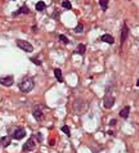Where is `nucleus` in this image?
Masks as SVG:
<instances>
[{
	"instance_id": "obj_1",
	"label": "nucleus",
	"mask_w": 139,
	"mask_h": 153,
	"mask_svg": "<svg viewBox=\"0 0 139 153\" xmlns=\"http://www.w3.org/2000/svg\"><path fill=\"white\" fill-rule=\"evenodd\" d=\"M34 80L32 79H30V77H26L22 80V82L19 84V90L21 91H23V93H28L34 89Z\"/></svg>"
},
{
	"instance_id": "obj_2",
	"label": "nucleus",
	"mask_w": 139,
	"mask_h": 153,
	"mask_svg": "<svg viewBox=\"0 0 139 153\" xmlns=\"http://www.w3.org/2000/svg\"><path fill=\"white\" fill-rule=\"evenodd\" d=\"M17 46L21 48L23 52H27V53L34 52V46L31 45L28 41H26V40H18V41H17Z\"/></svg>"
},
{
	"instance_id": "obj_3",
	"label": "nucleus",
	"mask_w": 139,
	"mask_h": 153,
	"mask_svg": "<svg viewBox=\"0 0 139 153\" xmlns=\"http://www.w3.org/2000/svg\"><path fill=\"white\" fill-rule=\"evenodd\" d=\"M113 104H115V98H113L111 94H106L104 100H103V106H104V108L110 109V108H112Z\"/></svg>"
},
{
	"instance_id": "obj_4",
	"label": "nucleus",
	"mask_w": 139,
	"mask_h": 153,
	"mask_svg": "<svg viewBox=\"0 0 139 153\" xmlns=\"http://www.w3.org/2000/svg\"><path fill=\"white\" fill-rule=\"evenodd\" d=\"M14 82L13 77L12 76H7V77H0V84L3 86H12Z\"/></svg>"
},
{
	"instance_id": "obj_5",
	"label": "nucleus",
	"mask_w": 139,
	"mask_h": 153,
	"mask_svg": "<svg viewBox=\"0 0 139 153\" xmlns=\"http://www.w3.org/2000/svg\"><path fill=\"white\" fill-rule=\"evenodd\" d=\"M127 35H129V28H127L126 25H124V26H122V32H121V37H120V40H121V45L126 41Z\"/></svg>"
},
{
	"instance_id": "obj_6",
	"label": "nucleus",
	"mask_w": 139,
	"mask_h": 153,
	"mask_svg": "<svg viewBox=\"0 0 139 153\" xmlns=\"http://www.w3.org/2000/svg\"><path fill=\"white\" fill-rule=\"evenodd\" d=\"M25 136H26V131H25L23 129H18V130H16V131H14V134H13V138L17 139V140L22 139V138H25Z\"/></svg>"
},
{
	"instance_id": "obj_7",
	"label": "nucleus",
	"mask_w": 139,
	"mask_h": 153,
	"mask_svg": "<svg viewBox=\"0 0 139 153\" xmlns=\"http://www.w3.org/2000/svg\"><path fill=\"white\" fill-rule=\"evenodd\" d=\"M34 148H35V141H34V139L27 140L26 144H25V147H23L25 150H31V149H34Z\"/></svg>"
},
{
	"instance_id": "obj_8",
	"label": "nucleus",
	"mask_w": 139,
	"mask_h": 153,
	"mask_svg": "<svg viewBox=\"0 0 139 153\" xmlns=\"http://www.w3.org/2000/svg\"><path fill=\"white\" fill-rule=\"evenodd\" d=\"M129 113H130V107H124L121 111H120V116L122 117V118H127V116H129Z\"/></svg>"
},
{
	"instance_id": "obj_9",
	"label": "nucleus",
	"mask_w": 139,
	"mask_h": 153,
	"mask_svg": "<svg viewBox=\"0 0 139 153\" xmlns=\"http://www.w3.org/2000/svg\"><path fill=\"white\" fill-rule=\"evenodd\" d=\"M101 40H102V41H104V42H107V44H113V42H115L113 37H112L111 35H108V34L103 35V36L101 37Z\"/></svg>"
},
{
	"instance_id": "obj_10",
	"label": "nucleus",
	"mask_w": 139,
	"mask_h": 153,
	"mask_svg": "<svg viewBox=\"0 0 139 153\" xmlns=\"http://www.w3.org/2000/svg\"><path fill=\"white\" fill-rule=\"evenodd\" d=\"M54 76H56V79L59 81V82H62L63 81V76H62V71L59 70V68H56L54 70Z\"/></svg>"
},
{
	"instance_id": "obj_11",
	"label": "nucleus",
	"mask_w": 139,
	"mask_h": 153,
	"mask_svg": "<svg viewBox=\"0 0 139 153\" xmlns=\"http://www.w3.org/2000/svg\"><path fill=\"white\" fill-rule=\"evenodd\" d=\"M0 143H2L3 147H8V145L10 144V139H9V136H3L2 139H0Z\"/></svg>"
},
{
	"instance_id": "obj_12",
	"label": "nucleus",
	"mask_w": 139,
	"mask_h": 153,
	"mask_svg": "<svg viewBox=\"0 0 139 153\" xmlns=\"http://www.w3.org/2000/svg\"><path fill=\"white\" fill-rule=\"evenodd\" d=\"M35 8H36L37 12H42V10H45V3L44 2H39V3H36Z\"/></svg>"
},
{
	"instance_id": "obj_13",
	"label": "nucleus",
	"mask_w": 139,
	"mask_h": 153,
	"mask_svg": "<svg viewBox=\"0 0 139 153\" xmlns=\"http://www.w3.org/2000/svg\"><path fill=\"white\" fill-rule=\"evenodd\" d=\"M34 117L36 118V120H40L41 117H42V112H41V109H39V108H36L35 111H34Z\"/></svg>"
},
{
	"instance_id": "obj_14",
	"label": "nucleus",
	"mask_w": 139,
	"mask_h": 153,
	"mask_svg": "<svg viewBox=\"0 0 139 153\" xmlns=\"http://www.w3.org/2000/svg\"><path fill=\"white\" fill-rule=\"evenodd\" d=\"M85 49H86V48H85V45H84V44H80V45L77 46V53L82 56V54L85 53Z\"/></svg>"
},
{
	"instance_id": "obj_15",
	"label": "nucleus",
	"mask_w": 139,
	"mask_h": 153,
	"mask_svg": "<svg viewBox=\"0 0 139 153\" xmlns=\"http://www.w3.org/2000/svg\"><path fill=\"white\" fill-rule=\"evenodd\" d=\"M99 4H101V7H102V9H107V5H108V2H107V0H101L99 2Z\"/></svg>"
},
{
	"instance_id": "obj_16",
	"label": "nucleus",
	"mask_w": 139,
	"mask_h": 153,
	"mask_svg": "<svg viewBox=\"0 0 139 153\" xmlns=\"http://www.w3.org/2000/svg\"><path fill=\"white\" fill-rule=\"evenodd\" d=\"M75 31H76L77 34H80V32H82V31H84V26H82L81 23H79V25L76 26V28H75Z\"/></svg>"
},
{
	"instance_id": "obj_17",
	"label": "nucleus",
	"mask_w": 139,
	"mask_h": 153,
	"mask_svg": "<svg viewBox=\"0 0 139 153\" xmlns=\"http://www.w3.org/2000/svg\"><path fill=\"white\" fill-rule=\"evenodd\" d=\"M62 5H63V8H66V9H71V3H70V2H67V0H65Z\"/></svg>"
},
{
	"instance_id": "obj_18",
	"label": "nucleus",
	"mask_w": 139,
	"mask_h": 153,
	"mask_svg": "<svg viewBox=\"0 0 139 153\" xmlns=\"http://www.w3.org/2000/svg\"><path fill=\"white\" fill-rule=\"evenodd\" d=\"M59 40H61L63 44H67V42H68V39H67L65 35H59Z\"/></svg>"
},
{
	"instance_id": "obj_19",
	"label": "nucleus",
	"mask_w": 139,
	"mask_h": 153,
	"mask_svg": "<svg viewBox=\"0 0 139 153\" xmlns=\"http://www.w3.org/2000/svg\"><path fill=\"white\" fill-rule=\"evenodd\" d=\"M62 131H63V133H65L66 135H70V129H68V126H62Z\"/></svg>"
},
{
	"instance_id": "obj_20",
	"label": "nucleus",
	"mask_w": 139,
	"mask_h": 153,
	"mask_svg": "<svg viewBox=\"0 0 139 153\" xmlns=\"http://www.w3.org/2000/svg\"><path fill=\"white\" fill-rule=\"evenodd\" d=\"M32 62H34L36 66H40V64H41V62H40V61H37V59H32Z\"/></svg>"
},
{
	"instance_id": "obj_21",
	"label": "nucleus",
	"mask_w": 139,
	"mask_h": 153,
	"mask_svg": "<svg viewBox=\"0 0 139 153\" xmlns=\"http://www.w3.org/2000/svg\"><path fill=\"white\" fill-rule=\"evenodd\" d=\"M110 125H111V126L116 125V120H111V121H110Z\"/></svg>"
},
{
	"instance_id": "obj_22",
	"label": "nucleus",
	"mask_w": 139,
	"mask_h": 153,
	"mask_svg": "<svg viewBox=\"0 0 139 153\" xmlns=\"http://www.w3.org/2000/svg\"><path fill=\"white\" fill-rule=\"evenodd\" d=\"M37 140H40V141L42 140V136H41V134H40V133L37 134Z\"/></svg>"
},
{
	"instance_id": "obj_23",
	"label": "nucleus",
	"mask_w": 139,
	"mask_h": 153,
	"mask_svg": "<svg viewBox=\"0 0 139 153\" xmlns=\"http://www.w3.org/2000/svg\"><path fill=\"white\" fill-rule=\"evenodd\" d=\"M136 85H138V86H139V80H138V81H136Z\"/></svg>"
}]
</instances>
